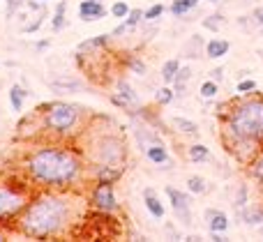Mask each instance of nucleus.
Instances as JSON below:
<instances>
[{"label":"nucleus","instance_id":"nucleus-37","mask_svg":"<svg viewBox=\"0 0 263 242\" xmlns=\"http://www.w3.org/2000/svg\"><path fill=\"white\" fill-rule=\"evenodd\" d=\"M210 78H213V81H217V83L224 81V67H222V65H219V67H215L213 72H210Z\"/></svg>","mask_w":263,"mask_h":242},{"label":"nucleus","instance_id":"nucleus-12","mask_svg":"<svg viewBox=\"0 0 263 242\" xmlns=\"http://www.w3.org/2000/svg\"><path fill=\"white\" fill-rule=\"evenodd\" d=\"M106 16V7L104 3H97V0H81L79 5V18L81 21H100Z\"/></svg>","mask_w":263,"mask_h":242},{"label":"nucleus","instance_id":"nucleus-31","mask_svg":"<svg viewBox=\"0 0 263 242\" xmlns=\"http://www.w3.org/2000/svg\"><path fill=\"white\" fill-rule=\"evenodd\" d=\"M256 81L252 76H247V78H240V81L236 83V92H240V95H250V92H256Z\"/></svg>","mask_w":263,"mask_h":242},{"label":"nucleus","instance_id":"nucleus-23","mask_svg":"<svg viewBox=\"0 0 263 242\" xmlns=\"http://www.w3.org/2000/svg\"><path fill=\"white\" fill-rule=\"evenodd\" d=\"M173 127H176L180 134H187V136H196V134H199V127H196L194 120L182 118V115H176V118H173Z\"/></svg>","mask_w":263,"mask_h":242},{"label":"nucleus","instance_id":"nucleus-27","mask_svg":"<svg viewBox=\"0 0 263 242\" xmlns=\"http://www.w3.org/2000/svg\"><path fill=\"white\" fill-rule=\"evenodd\" d=\"M227 26V18H224V14H208V16L203 18V28L205 30H210V32H217V30H222V28Z\"/></svg>","mask_w":263,"mask_h":242},{"label":"nucleus","instance_id":"nucleus-39","mask_svg":"<svg viewBox=\"0 0 263 242\" xmlns=\"http://www.w3.org/2000/svg\"><path fill=\"white\" fill-rule=\"evenodd\" d=\"M49 44H51L49 39H42V42H37V51H44V49H49Z\"/></svg>","mask_w":263,"mask_h":242},{"label":"nucleus","instance_id":"nucleus-18","mask_svg":"<svg viewBox=\"0 0 263 242\" xmlns=\"http://www.w3.org/2000/svg\"><path fill=\"white\" fill-rule=\"evenodd\" d=\"M28 95H30V92H28L21 83H14V86L9 88V104H12V111H16V113L23 111V104H26Z\"/></svg>","mask_w":263,"mask_h":242},{"label":"nucleus","instance_id":"nucleus-14","mask_svg":"<svg viewBox=\"0 0 263 242\" xmlns=\"http://www.w3.org/2000/svg\"><path fill=\"white\" fill-rule=\"evenodd\" d=\"M49 86L58 92H79V90H83L86 83L81 78H72V76H55L49 81Z\"/></svg>","mask_w":263,"mask_h":242},{"label":"nucleus","instance_id":"nucleus-38","mask_svg":"<svg viewBox=\"0 0 263 242\" xmlns=\"http://www.w3.org/2000/svg\"><path fill=\"white\" fill-rule=\"evenodd\" d=\"M127 30H129V28H127V23L123 21V23H120V26H116L114 30H111V37H123Z\"/></svg>","mask_w":263,"mask_h":242},{"label":"nucleus","instance_id":"nucleus-9","mask_svg":"<svg viewBox=\"0 0 263 242\" xmlns=\"http://www.w3.org/2000/svg\"><path fill=\"white\" fill-rule=\"evenodd\" d=\"M111 102H114L118 109H132V106L139 104V95H136V90L129 86V81H125V78H118V83H116V90L111 92Z\"/></svg>","mask_w":263,"mask_h":242},{"label":"nucleus","instance_id":"nucleus-33","mask_svg":"<svg viewBox=\"0 0 263 242\" xmlns=\"http://www.w3.org/2000/svg\"><path fill=\"white\" fill-rule=\"evenodd\" d=\"M127 67L132 74H136V76H145V72H148V67H145V63L141 58H136V55H132L127 60Z\"/></svg>","mask_w":263,"mask_h":242},{"label":"nucleus","instance_id":"nucleus-5","mask_svg":"<svg viewBox=\"0 0 263 242\" xmlns=\"http://www.w3.org/2000/svg\"><path fill=\"white\" fill-rule=\"evenodd\" d=\"M83 157L88 162V171L100 169V166H109V169H123L125 159H127V146H125L120 134L102 132L95 138L88 141V148L83 150Z\"/></svg>","mask_w":263,"mask_h":242},{"label":"nucleus","instance_id":"nucleus-44","mask_svg":"<svg viewBox=\"0 0 263 242\" xmlns=\"http://www.w3.org/2000/svg\"><path fill=\"white\" fill-rule=\"evenodd\" d=\"M256 53H259V58L263 60V49H259V51H256Z\"/></svg>","mask_w":263,"mask_h":242},{"label":"nucleus","instance_id":"nucleus-26","mask_svg":"<svg viewBox=\"0 0 263 242\" xmlns=\"http://www.w3.org/2000/svg\"><path fill=\"white\" fill-rule=\"evenodd\" d=\"M199 95L203 97V99H208V102L217 99V95H219V83L213 81V78L203 81V83H201V88H199Z\"/></svg>","mask_w":263,"mask_h":242},{"label":"nucleus","instance_id":"nucleus-43","mask_svg":"<svg viewBox=\"0 0 263 242\" xmlns=\"http://www.w3.org/2000/svg\"><path fill=\"white\" fill-rule=\"evenodd\" d=\"M259 238H263V224L259 226Z\"/></svg>","mask_w":263,"mask_h":242},{"label":"nucleus","instance_id":"nucleus-30","mask_svg":"<svg viewBox=\"0 0 263 242\" xmlns=\"http://www.w3.org/2000/svg\"><path fill=\"white\" fill-rule=\"evenodd\" d=\"M129 5L125 3V0H116L114 5H111V16L114 18H120V21H125L127 18V14H129Z\"/></svg>","mask_w":263,"mask_h":242},{"label":"nucleus","instance_id":"nucleus-8","mask_svg":"<svg viewBox=\"0 0 263 242\" xmlns=\"http://www.w3.org/2000/svg\"><path fill=\"white\" fill-rule=\"evenodd\" d=\"M164 192H166L168 203H171L173 212H176V219L180 221V224L190 226L192 224V194L182 192V189H176V187H166Z\"/></svg>","mask_w":263,"mask_h":242},{"label":"nucleus","instance_id":"nucleus-42","mask_svg":"<svg viewBox=\"0 0 263 242\" xmlns=\"http://www.w3.org/2000/svg\"><path fill=\"white\" fill-rule=\"evenodd\" d=\"M0 240H5V229H3V224H0Z\"/></svg>","mask_w":263,"mask_h":242},{"label":"nucleus","instance_id":"nucleus-45","mask_svg":"<svg viewBox=\"0 0 263 242\" xmlns=\"http://www.w3.org/2000/svg\"><path fill=\"white\" fill-rule=\"evenodd\" d=\"M205 3H219V0H205Z\"/></svg>","mask_w":263,"mask_h":242},{"label":"nucleus","instance_id":"nucleus-25","mask_svg":"<svg viewBox=\"0 0 263 242\" xmlns=\"http://www.w3.org/2000/svg\"><path fill=\"white\" fill-rule=\"evenodd\" d=\"M187 192L192 194V196H201V194L208 192V183H205V178H201V175H190L187 178Z\"/></svg>","mask_w":263,"mask_h":242},{"label":"nucleus","instance_id":"nucleus-46","mask_svg":"<svg viewBox=\"0 0 263 242\" xmlns=\"http://www.w3.org/2000/svg\"><path fill=\"white\" fill-rule=\"evenodd\" d=\"M97 3H102V0H97Z\"/></svg>","mask_w":263,"mask_h":242},{"label":"nucleus","instance_id":"nucleus-10","mask_svg":"<svg viewBox=\"0 0 263 242\" xmlns=\"http://www.w3.org/2000/svg\"><path fill=\"white\" fill-rule=\"evenodd\" d=\"M143 155H145V159H148L150 164H155V166H157L159 171H171L173 159H171V155H168L166 146H164L162 141H157V143H150V146L143 150Z\"/></svg>","mask_w":263,"mask_h":242},{"label":"nucleus","instance_id":"nucleus-36","mask_svg":"<svg viewBox=\"0 0 263 242\" xmlns=\"http://www.w3.org/2000/svg\"><path fill=\"white\" fill-rule=\"evenodd\" d=\"M252 23H254L256 28H263V5L261 7H254V12H252Z\"/></svg>","mask_w":263,"mask_h":242},{"label":"nucleus","instance_id":"nucleus-28","mask_svg":"<svg viewBox=\"0 0 263 242\" xmlns=\"http://www.w3.org/2000/svg\"><path fill=\"white\" fill-rule=\"evenodd\" d=\"M250 203V185H238V192H236V196H233V206L238 208V210H242V208Z\"/></svg>","mask_w":263,"mask_h":242},{"label":"nucleus","instance_id":"nucleus-29","mask_svg":"<svg viewBox=\"0 0 263 242\" xmlns=\"http://www.w3.org/2000/svg\"><path fill=\"white\" fill-rule=\"evenodd\" d=\"M173 99H176V90H173V88H168V86L159 88V90L155 92V104H159V106L171 104Z\"/></svg>","mask_w":263,"mask_h":242},{"label":"nucleus","instance_id":"nucleus-47","mask_svg":"<svg viewBox=\"0 0 263 242\" xmlns=\"http://www.w3.org/2000/svg\"><path fill=\"white\" fill-rule=\"evenodd\" d=\"M42 3H46V0H42Z\"/></svg>","mask_w":263,"mask_h":242},{"label":"nucleus","instance_id":"nucleus-11","mask_svg":"<svg viewBox=\"0 0 263 242\" xmlns=\"http://www.w3.org/2000/svg\"><path fill=\"white\" fill-rule=\"evenodd\" d=\"M203 219L205 224H208V231L210 233H227L229 231V217L224 210H217V208H208V210L203 212Z\"/></svg>","mask_w":263,"mask_h":242},{"label":"nucleus","instance_id":"nucleus-34","mask_svg":"<svg viewBox=\"0 0 263 242\" xmlns=\"http://www.w3.org/2000/svg\"><path fill=\"white\" fill-rule=\"evenodd\" d=\"M143 21V12L141 9H129V14H127V18H125V23H127V28L132 30V28H136L139 23Z\"/></svg>","mask_w":263,"mask_h":242},{"label":"nucleus","instance_id":"nucleus-15","mask_svg":"<svg viewBox=\"0 0 263 242\" xmlns=\"http://www.w3.org/2000/svg\"><path fill=\"white\" fill-rule=\"evenodd\" d=\"M240 212V219L247 226H261L263 224V203H247Z\"/></svg>","mask_w":263,"mask_h":242},{"label":"nucleus","instance_id":"nucleus-16","mask_svg":"<svg viewBox=\"0 0 263 242\" xmlns=\"http://www.w3.org/2000/svg\"><path fill=\"white\" fill-rule=\"evenodd\" d=\"M231 49V42L229 39H222V37H213L210 42H205V58H213V60H219L229 53Z\"/></svg>","mask_w":263,"mask_h":242},{"label":"nucleus","instance_id":"nucleus-1","mask_svg":"<svg viewBox=\"0 0 263 242\" xmlns=\"http://www.w3.org/2000/svg\"><path fill=\"white\" fill-rule=\"evenodd\" d=\"M23 175L37 189L72 192L86 180L88 162L83 152L67 143H42L23 157Z\"/></svg>","mask_w":263,"mask_h":242},{"label":"nucleus","instance_id":"nucleus-17","mask_svg":"<svg viewBox=\"0 0 263 242\" xmlns=\"http://www.w3.org/2000/svg\"><path fill=\"white\" fill-rule=\"evenodd\" d=\"M245 166H247V175H250L256 185H261L263 187V148L256 152L254 157H252L250 162H247Z\"/></svg>","mask_w":263,"mask_h":242},{"label":"nucleus","instance_id":"nucleus-6","mask_svg":"<svg viewBox=\"0 0 263 242\" xmlns=\"http://www.w3.org/2000/svg\"><path fill=\"white\" fill-rule=\"evenodd\" d=\"M32 183L30 180H3L0 183V224H9V221H16L18 215L26 210L28 201L32 196Z\"/></svg>","mask_w":263,"mask_h":242},{"label":"nucleus","instance_id":"nucleus-20","mask_svg":"<svg viewBox=\"0 0 263 242\" xmlns=\"http://www.w3.org/2000/svg\"><path fill=\"white\" fill-rule=\"evenodd\" d=\"M109 42H111V32L109 35H97V37H92V39H86V42H81L79 44V53H83V51H95V49H104V46H109Z\"/></svg>","mask_w":263,"mask_h":242},{"label":"nucleus","instance_id":"nucleus-35","mask_svg":"<svg viewBox=\"0 0 263 242\" xmlns=\"http://www.w3.org/2000/svg\"><path fill=\"white\" fill-rule=\"evenodd\" d=\"M201 46H205V42L201 39V35H192V37H190V44L185 46V55H190V51H194V49L199 51Z\"/></svg>","mask_w":263,"mask_h":242},{"label":"nucleus","instance_id":"nucleus-2","mask_svg":"<svg viewBox=\"0 0 263 242\" xmlns=\"http://www.w3.org/2000/svg\"><path fill=\"white\" fill-rule=\"evenodd\" d=\"M77 219V203L72 194L60 189H40L30 196L26 210L18 215L16 233L32 240L60 238Z\"/></svg>","mask_w":263,"mask_h":242},{"label":"nucleus","instance_id":"nucleus-41","mask_svg":"<svg viewBox=\"0 0 263 242\" xmlns=\"http://www.w3.org/2000/svg\"><path fill=\"white\" fill-rule=\"evenodd\" d=\"M247 76H252V72L250 69H242V72L238 74V81H240V78H247Z\"/></svg>","mask_w":263,"mask_h":242},{"label":"nucleus","instance_id":"nucleus-7","mask_svg":"<svg viewBox=\"0 0 263 242\" xmlns=\"http://www.w3.org/2000/svg\"><path fill=\"white\" fill-rule=\"evenodd\" d=\"M88 203H90L100 215H116V212L120 210L114 183H95V187L90 189V196H88Z\"/></svg>","mask_w":263,"mask_h":242},{"label":"nucleus","instance_id":"nucleus-40","mask_svg":"<svg viewBox=\"0 0 263 242\" xmlns=\"http://www.w3.org/2000/svg\"><path fill=\"white\" fill-rule=\"evenodd\" d=\"M210 240H215V242H227V238H224L222 233H210Z\"/></svg>","mask_w":263,"mask_h":242},{"label":"nucleus","instance_id":"nucleus-48","mask_svg":"<svg viewBox=\"0 0 263 242\" xmlns=\"http://www.w3.org/2000/svg\"><path fill=\"white\" fill-rule=\"evenodd\" d=\"M261 30H263V28H261Z\"/></svg>","mask_w":263,"mask_h":242},{"label":"nucleus","instance_id":"nucleus-24","mask_svg":"<svg viewBox=\"0 0 263 242\" xmlns=\"http://www.w3.org/2000/svg\"><path fill=\"white\" fill-rule=\"evenodd\" d=\"M196 7H199V0H173L168 9H171L173 16H185Z\"/></svg>","mask_w":263,"mask_h":242},{"label":"nucleus","instance_id":"nucleus-13","mask_svg":"<svg viewBox=\"0 0 263 242\" xmlns=\"http://www.w3.org/2000/svg\"><path fill=\"white\" fill-rule=\"evenodd\" d=\"M143 203H145V210L150 212V217H153V219H164L166 210H164L162 201H159L157 192H155L153 187H145L143 189Z\"/></svg>","mask_w":263,"mask_h":242},{"label":"nucleus","instance_id":"nucleus-19","mask_svg":"<svg viewBox=\"0 0 263 242\" xmlns=\"http://www.w3.org/2000/svg\"><path fill=\"white\" fill-rule=\"evenodd\" d=\"M65 23H67V3L65 0H60L58 5H55L53 9V18H51V30L53 32H60L65 28Z\"/></svg>","mask_w":263,"mask_h":242},{"label":"nucleus","instance_id":"nucleus-4","mask_svg":"<svg viewBox=\"0 0 263 242\" xmlns=\"http://www.w3.org/2000/svg\"><path fill=\"white\" fill-rule=\"evenodd\" d=\"M88 115V109L72 102H51V104L42 106L40 118H42V129L55 138H69L79 132Z\"/></svg>","mask_w":263,"mask_h":242},{"label":"nucleus","instance_id":"nucleus-32","mask_svg":"<svg viewBox=\"0 0 263 242\" xmlns=\"http://www.w3.org/2000/svg\"><path fill=\"white\" fill-rule=\"evenodd\" d=\"M164 9H166V7H164L162 3H155V5H150V7L143 12V21H148V23H150V21H157V18L164 14Z\"/></svg>","mask_w":263,"mask_h":242},{"label":"nucleus","instance_id":"nucleus-21","mask_svg":"<svg viewBox=\"0 0 263 242\" xmlns=\"http://www.w3.org/2000/svg\"><path fill=\"white\" fill-rule=\"evenodd\" d=\"M182 65H180V60L178 58H171V60H166V63L162 65V81L166 83V86H171L173 81H176V74H178V69H180Z\"/></svg>","mask_w":263,"mask_h":242},{"label":"nucleus","instance_id":"nucleus-3","mask_svg":"<svg viewBox=\"0 0 263 242\" xmlns=\"http://www.w3.org/2000/svg\"><path fill=\"white\" fill-rule=\"evenodd\" d=\"M222 143L242 164L263 148V95L250 92L227 102L222 118Z\"/></svg>","mask_w":263,"mask_h":242},{"label":"nucleus","instance_id":"nucleus-22","mask_svg":"<svg viewBox=\"0 0 263 242\" xmlns=\"http://www.w3.org/2000/svg\"><path fill=\"white\" fill-rule=\"evenodd\" d=\"M187 157H190V162H194V164H201V162L210 159V150L203 143H192V146L187 148Z\"/></svg>","mask_w":263,"mask_h":242}]
</instances>
